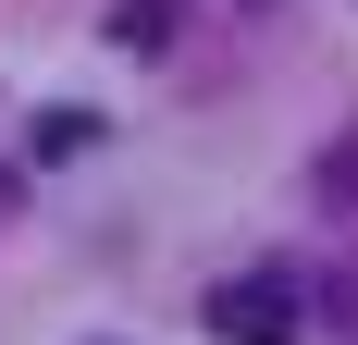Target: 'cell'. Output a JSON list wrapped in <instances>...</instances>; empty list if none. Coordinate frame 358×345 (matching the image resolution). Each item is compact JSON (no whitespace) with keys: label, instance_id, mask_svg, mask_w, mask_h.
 <instances>
[{"label":"cell","instance_id":"1","mask_svg":"<svg viewBox=\"0 0 358 345\" xmlns=\"http://www.w3.org/2000/svg\"><path fill=\"white\" fill-rule=\"evenodd\" d=\"M210 333H222V345H296V333H309V309H296V284L235 272V284H210Z\"/></svg>","mask_w":358,"mask_h":345}]
</instances>
